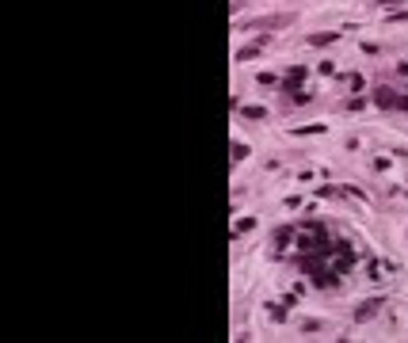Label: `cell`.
<instances>
[{
    "mask_svg": "<svg viewBox=\"0 0 408 343\" xmlns=\"http://www.w3.org/2000/svg\"><path fill=\"white\" fill-rule=\"evenodd\" d=\"M378 305H382V301H378V298H374V301H363V305L355 309V320H370L374 313H378Z\"/></svg>",
    "mask_w": 408,
    "mask_h": 343,
    "instance_id": "obj_1",
    "label": "cell"
},
{
    "mask_svg": "<svg viewBox=\"0 0 408 343\" xmlns=\"http://www.w3.org/2000/svg\"><path fill=\"white\" fill-rule=\"evenodd\" d=\"M336 38H339V31H324V34H309L305 42L309 46H328V42H336Z\"/></svg>",
    "mask_w": 408,
    "mask_h": 343,
    "instance_id": "obj_2",
    "label": "cell"
},
{
    "mask_svg": "<svg viewBox=\"0 0 408 343\" xmlns=\"http://www.w3.org/2000/svg\"><path fill=\"white\" fill-rule=\"evenodd\" d=\"M374 99L382 103V107H397V95H393L389 88H378V92H374Z\"/></svg>",
    "mask_w": 408,
    "mask_h": 343,
    "instance_id": "obj_3",
    "label": "cell"
},
{
    "mask_svg": "<svg viewBox=\"0 0 408 343\" xmlns=\"http://www.w3.org/2000/svg\"><path fill=\"white\" fill-rule=\"evenodd\" d=\"M244 119H267V111L263 107H244Z\"/></svg>",
    "mask_w": 408,
    "mask_h": 343,
    "instance_id": "obj_4",
    "label": "cell"
},
{
    "mask_svg": "<svg viewBox=\"0 0 408 343\" xmlns=\"http://www.w3.org/2000/svg\"><path fill=\"white\" fill-rule=\"evenodd\" d=\"M244 156H248V145H241V141H237V145H233V160H244Z\"/></svg>",
    "mask_w": 408,
    "mask_h": 343,
    "instance_id": "obj_5",
    "label": "cell"
}]
</instances>
